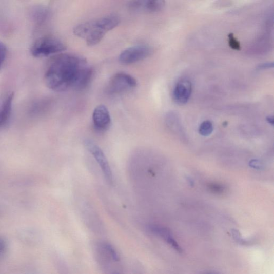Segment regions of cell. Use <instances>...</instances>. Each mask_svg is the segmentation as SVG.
<instances>
[{"label": "cell", "instance_id": "obj_1", "mask_svg": "<svg viewBox=\"0 0 274 274\" xmlns=\"http://www.w3.org/2000/svg\"><path fill=\"white\" fill-rule=\"evenodd\" d=\"M94 74V70L83 57L62 53L50 61L44 79L49 89L62 92L84 90L91 83Z\"/></svg>", "mask_w": 274, "mask_h": 274}, {"label": "cell", "instance_id": "obj_2", "mask_svg": "<svg viewBox=\"0 0 274 274\" xmlns=\"http://www.w3.org/2000/svg\"><path fill=\"white\" fill-rule=\"evenodd\" d=\"M121 22L116 15H110L79 24L73 28V33L84 40L87 45L93 46L102 41L105 34L117 27Z\"/></svg>", "mask_w": 274, "mask_h": 274}, {"label": "cell", "instance_id": "obj_3", "mask_svg": "<svg viewBox=\"0 0 274 274\" xmlns=\"http://www.w3.org/2000/svg\"><path fill=\"white\" fill-rule=\"evenodd\" d=\"M66 49V45L60 40L53 36H45L32 44L30 51L34 57L41 58L61 53Z\"/></svg>", "mask_w": 274, "mask_h": 274}, {"label": "cell", "instance_id": "obj_4", "mask_svg": "<svg viewBox=\"0 0 274 274\" xmlns=\"http://www.w3.org/2000/svg\"><path fill=\"white\" fill-rule=\"evenodd\" d=\"M136 86V80L130 74L118 72L110 79L108 85V91L112 94H122L132 90Z\"/></svg>", "mask_w": 274, "mask_h": 274}, {"label": "cell", "instance_id": "obj_5", "mask_svg": "<svg viewBox=\"0 0 274 274\" xmlns=\"http://www.w3.org/2000/svg\"><path fill=\"white\" fill-rule=\"evenodd\" d=\"M152 52V48L148 46H134L124 50L120 55L119 61L122 64H133L147 58Z\"/></svg>", "mask_w": 274, "mask_h": 274}, {"label": "cell", "instance_id": "obj_6", "mask_svg": "<svg viewBox=\"0 0 274 274\" xmlns=\"http://www.w3.org/2000/svg\"><path fill=\"white\" fill-rule=\"evenodd\" d=\"M87 149L93 155L102 169L104 177L109 183H113V175L108 160L102 149L93 141L87 140L84 142Z\"/></svg>", "mask_w": 274, "mask_h": 274}, {"label": "cell", "instance_id": "obj_7", "mask_svg": "<svg viewBox=\"0 0 274 274\" xmlns=\"http://www.w3.org/2000/svg\"><path fill=\"white\" fill-rule=\"evenodd\" d=\"M192 92V85L188 79L179 81L173 91V99L177 104L183 105L188 102Z\"/></svg>", "mask_w": 274, "mask_h": 274}, {"label": "cell", "instance_id": "obj_8", "mask_svg": "<svg viewBox=\"0 0 274 274\" xmlns=\"http://www.w3.org/2000/svg\"><path fill=\"white\" fill-rule=\"evenodd\" d=\"M128 6L133 11L153 13L163 9L165 6V2L162 0H137L130 2Z\"/></svg>", "mask_w": 274, "mask_h": 274}, {"label": "cell", "instance_id": "obj_9", "mask_svg": "<svg viewBox=\"0 0 274 274\" xmlns=\"http://www.w3.org/2000/svg\"><path fill=\"white\" fill-rule=\"evenodd\" d=\"M93 122L95 129L100 132L107 130L111 124V117L107 108L104 105L96 107L93 111Z\"/></svg>", "mask_w": 274, "mask_h": 274}, {"label": "cell", "instance_id": "obj_10", "mask_svg": "<svg viewBox=\"0 0 274 274\" xmlns=\"http://www.w3.org/2000/svg\"><path fill=\"white\" fill-rule=\"evenodd\" d=\"M14 99L13 92H8L0 96V129L8 123L12 111Z\"/></svg>", "mask_w": 274, "mask_h": 274}, {"label": "cell", "instance_id": "obj_11", "mask_svg": "<svg viewBox=\"0 0 274 274\" xmlns=\"http://www.w3.org/2000/svg\"><path fill=\"white\" fill-rule=\"evenodd\" d=\"M149 229L154 234L160 237L162 239L166 241L178 252L180 253L182 252V248L173 238L171 231L168 229L158 226H151Z\"/></svg>", "mask_w": 274, "mask_h": 274}, {"label": "cell", "instance_id": "obj_12", "mask_svg": "<svg viewBox=\"0 0 274 274\" xmlns=\"http://www.w3.org/2000/svg\"><path fill=\"white\" fill-rule=\"evenodd\" d=\"M213 131V126L212 123L209 121H205L199 127V132L203 136H208Z\"/></svg>", "mask_w": 274, "mask_h": 274}, {"label": "cell", "instance_id": "obj_13", "mask_svg": "<svg viewBox=\"0 0 274 274\" xmlns=\"http://www.w3.org/2000/svg\"><path fill=\"white\" fill-rule=\"evenodd\" d=\"M231 232L233 239L239 244L244 246H248L252 244V242L251 240L244 239L238 230L234 229Z\"/></svg>", "mask_w": 274, "mask_h": 274}, {"label": "cell", "instance_id": "obj_14", "mask_svg": "<svg viewBox=\"0 0 274 274\" xmlns=\"http://www.w3.org/2000/svg\"><path fill=\"white\" fill-rule=\"evenodd\" d=\"M229 45L233 49L240 51L241 50L240 43L237 40L233 33H230L228 35Z\"/></svg>", "mask_w": 274, "mask_h": 274}, {"label": "cell", "instance_id": "obj_15", "mask_svg": "<svg viewBox=\"0 0 274 274\" xmlns=\"http://www.w3.org/2000/svg\"><path fill=\"white\" fill-rule=\"evenodd\" d=\"M7 55V48L6 45L0 42V69L2 67Z\"/></svg>", "mask_w": 274, "mask_h": 274}, {"label": "cell", "instance_id": "obj_16", "mask_svg": "<svg viewBox=\"0 0 274 274\" xmlns=\"http://www.w3.org/2000/svg\"><path fill=\"white\" fill-rule=\"evenodd\" d=\"M273 68V62H268V63H265L260 65L258 67V69L259 70H263L267 69H270Z\"/></svg>", "mask_w": 274, "mask_h": 274}, {"label": "cell", "instance_id": "obj_17", "mask_svg": "<svg viewBox=\"0 0 274 274\" xmlns=\"http://www.w3.org/2000/svg\"><path fill=\"white\" fill-rule=\"evenodd\" d=\"M250 166L255 168L259 169L261 164L258 160H252L250 162Z\"/></svg>", "mask_w": 274, "mask_h": 274}, {"label": "cell", "instance_id": "obj_18", "mask_svg": "<svg viewBox=\"0 0 274 274\" xmlns=\"http://www.w3.org/2000/svg\"><path fill=\"white\" fill-rule=\"evenodd\" d=\"M5 248V243L4 241L0 239V255H1L4 251Z\"/></svg>", "mask_w": 274, "mask_h": 274}, {"label": "cell", "instance_id": "obj_19", "mask_svg": "<svg viewBox=\"0 0 274 274\" xmlns=\"http://www.w3.org/2000/svg\"><path fill=\"white\" fill-rule=\"evenodd\" d=\"M267 121L268 123L272 124V125L273 124V118L272 116H269L267 118Z\"/></svg>", "mask_w": 274, "mask_h": 274}, {"label": "cell", "instance_id": "obj_20", "mask_svg": "<svg viewBox=\"0 0 274 274\" xmlns=\"http://www.w3.org/2000/svg\"><path fill=\"white\" fill-rule=\"evenodd\" d=\"M207 274H217V273H214V272H208V273H207Z\"/></svg>", "mask_w": 274, "mask_h": 274}, {"label": "cell", "instance_id": "obj_21", "mask_svg": "<svg viewBox=\"0 0 274 274\" xmlns=\"http://www.w3.org/2000/svg\"><path fill=\"white\" fill-rule=\"evenodd\" d=\"M113 274H120V273H119L118 272H114Z\"/></svg>", "mask_w": 274, "mask_h": 274}]
</instances>
